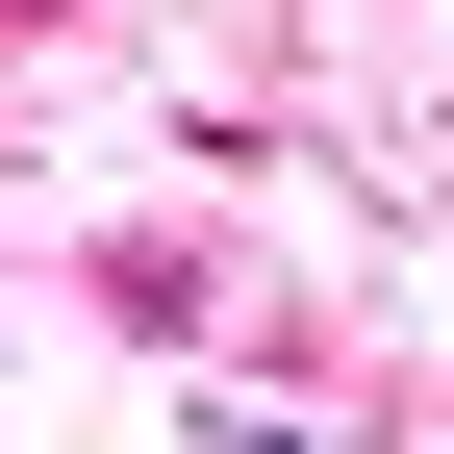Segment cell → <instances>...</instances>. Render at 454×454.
Wrapping results in <instances>:
<instances>
[]
</instances>
